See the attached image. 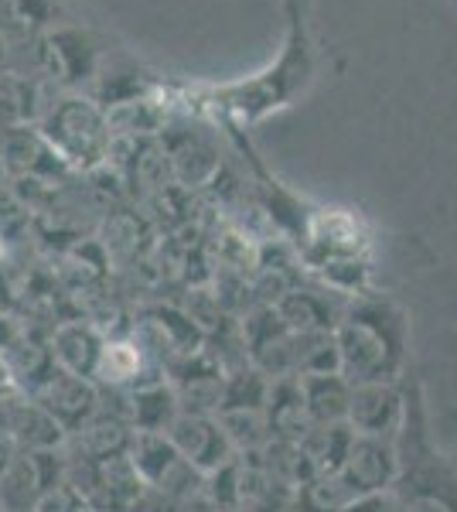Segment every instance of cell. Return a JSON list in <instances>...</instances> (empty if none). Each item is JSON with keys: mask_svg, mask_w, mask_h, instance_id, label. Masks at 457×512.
I'll list each match as a JSON object with an SVG mask.
<instances>
[{"mask_svg": "<svg viewBox=\"0 0 457 512\" xmlns=\"http://www.w3.org/2000/svg\"><path fill=\"white\" fill-rule=\"evenodd\" d=\"M318 72V52L307 28V14H287L284 41L270 65L232 82H178L168 93L226 130H246L280 113L307 93Z\"/></svg>", "mask_w": 457, "mask_h": 512, "instance_id": "6da1fadb", "label": "cell"}, {"mask_svg": "<svg viewBox=\"0 0 457 512\" xmlns=\"http://www.w3.org/2000/svg\"><path fill=\"white\" fill-rule=\"evenodd\" d=\"M410 321L403 308L379 294H355L335 325L338 373L352 386L396 383L403 376Z\"/></svg>", "mask_w": 457, "mask_h": 512, "instance_id": "7a4b0ae2", "label": "cell"}, {"mask_svg": "<svg viewBox=\"0 0 457 512\" xmlns=\"http://www.w3.org/2000/svg\"><path fill=\"white\" fill-rule=\"evenodd\" d=\"M38 137L62 164L93 171L110 158V113L86 96H65L41 117Z\"/></svg>", "mask_w": 457, "mask_h": 512, "instance_id": "3957f363", "label": "cell"}, {"mask_svg": "<svg viewBox=\"0 0 457 512\" xmlns=\"http://www.w3.org/2000/svg\"><path fill=\"white\" fill-rule=\"evenodd\" d=\"M130 461H134L140 482L147 489L174 495V499H195L205 495V478L195 465L171 444L168 434H137L130 444Z\"/></svg>", "mask_w": 457, "mask_h": 512, "instance_id": "277c9868", "label": "cell"}, {"mask_svg": "<svg viewBox=\"0 0 457 512\" xmlns=\"http://www.w3.org/2000/svg\"><path fill=\"white\" fill-rule=\"evenodd\" d=\"M24 393L62 427L65 437L82 431V427L99 414V386L93 379L65 373L55 362H52V369H48L45 376H38Z\"/></svg>", "mask_w": 457, "mask_h": 512, "instance_id": "5b68a950", "label": "cell"}, {"mask_svg": "<svg viewBox=\"0 0 457 512\" xmlns=\"http://www.w3.org/2000/svg\"><path fill=\"white\" fill-rule=\"evenodd\" d=\"M403 472V458L396 441H379V437L355 434L352 448L345 454V465L338 468V478L348 485L355 499H369V495H386L396 489Z\"/></svg>", "mask_w": 457, "mask_h": 512, "instance_id": "8992f818", "label": "cell"}, {"mask_svg": "<svg viewBox=\"0 0 457 512\" xmlns=\"http://www.w3.org/2000/svg\"><path fill=\"white\" fill-rule=\"evenodd\" d=\"M345 424L362 437L400 441L406 424V396L396 383H365L352 386Z\"/></svg>", "mask_w": 457, "mask_h": 512, "instance_id": "52a82bcc", "label": "cell"}, {"mask_svg": "<svg viewBox=\"0 0 457 512\" xmlns=\"http://www.w3.org/2000/svg\"><path fill=\"white\" fill-rule=\"evenodd\" d=\"M243 352L249 366L270 379L294 376V332L277 308H260L243 321Z\"/></svg>", "mask_w": 457, "mask_h": 512, "instance_id": "ba28073f", "label": "cell"}, {"mask_svg": "<svg viewBox=\"0 0 457 512\" xmlns=\"http://www.w3.org/2000/svg\"><path fill=\"white\" fill-rule=\"evenodd\" d=\"M168 437L174 448L185 454L202 475L219 472V468H226L229 461L236 458V448L229 444L219 417H212V414H181L171 424Z\"/></svg>", "mask_w": 457, "mask_h": 512, "instance_id": "9c48e42d", "label": "cell"}, {"mask_svg": "<svg viewBox=\"0 0 457 512\" xmlns=\"http://www.w3.org/2000/svg\"><path fill=\"white\" fill-rule=\"evenodd\" d=\"M103 349H106V338L99 335V328L86 325V321H65V325L55 328L52 335V359L55 366H62L65 373L82 376V379H93L99 373V362H103Z\"/></svg>", "mask_w": 457, "mask_h": 512, "instance_id": "30bf717a", "label": "cell"}, {"mask_svg": "<svg viewBox=\"0 0 457 512\" xmlns=\"http://www.w3.org/2000/svg\"><path fill=\"white\" fill-rule=\"evenodd\" d=\"M267 427H270V441H287V444H301L307 434H311V417H307L304 396H301V383L297 376H284L270 383V396H267Z\"/></svg>", "mask_w": 457, "mask_h": 512, "instance_id": "8fae6325", "label": "cell"}, {"mask_svg": "<svg viewBox=\"0 0 457 512\" xmlns=\"http://www.w3.org/2000/svg\"><path fill=\"white\" fill-rule=\"evenodd\" d=\"M301 383V396L307 417L314 427L328 424H345L348 417V400H352V383L342 373H314V376H297Z\"/></svg>", "mask_w": 457, "mask_h": 512, "instance_id": "7c38bea8", "label": "cell"}, {"mask_svg": "<svg viewBox=\"0 0 457 512\" xmlns=\"http://www.w3.org/2000/svg\"><path fill=\"white\" fill-rule=\"evenodd\" d=\"M178 417L181 403L168 379H157V383L130 390V427L137 434H168Z\"/></svg>", "mask_w": 457, "mask_h": 512, "instance_id": "4fadbf2b", "label": "cell"}, {"mask_svg": "<svg viewBox=\"0 0 457 512\" xmlns=\"http://www.w3.org/2000/svg\"><path fill=\"white\" fill-rule=\"evenodd\" d=\"M277 315L294 335L307 332H335L345 308H331V301L321 291H287L277 304Z\"/></svg>", "mask_w": 457, "mask_h": 512, "instance_id": "5bb4252c", "label": "cell"}, {"mask_svg": "<svg viewBox=\"0 0 457 512\" xmlns=\"http://www.w3.org/2000/svg\"><path fill=\"white\" fill-rule=\"evenodd\" d=\"M38 499H41V485H38L35 461H31L28 451H18L14 465L0 478V502H4L7 512H28L38 506Z\"/></svg>", "mask_w": 457, "mask_h": 512, "instance_id": "9a60e30c", "label": "cell"}, {"mask_svg": "<svg viewBox=\"0 0 457 512\" xmlns=\"http://www.w3.org/2000/svg\"><path fill=\"white\" fill-rule=\"evenodd\" d=\"M219 424L236 454H253L270 444V427L263 410H219Z\"/></svg>", "mask_w": 457, "mask_h": 512, "instance_id": "2e32d148", "label": "cell"}, {"mask_svg": "<svg viewBox=\"0 0 457 512\" xmlns=\"http://www.w3.org/2000/svg\"><path fill=\"white\" fill-rule=\"evenodd\" d=\"M396 495V506L400 512H457V502L447 499L444 492L430 489V485H417L410 495L393 492Z\"/></svg>", "mask_w": 457, "mask_h": 512, "instance_id": "e0dca14e", "label": "cell"}, {"mask_svg": "<svg viewBox=\"0 0 457 512\" xmlns=\"http://www.w3.org/2000/svg\"><path fill=\"white\" fill-rule=\"evenodd\" d=\"M35 512H89V502L82 499V492L65 478L62 485H55V489H48L41 495Z\"/></svg>", "mask_w": 457, "mask_h": 512, "instance_id": "ac0fdd59", "label": "cell"}, {"mask_svg": "<svg viewBox=\"0 0 457 512\" xmlns=\"http://www.w3.org/2000/svg\"><path fill=\"white\" fill-rule=\"evenodd\" d=\"M181 512H226V509L215 506L209 495H195V499H185V502H181Z\"/></svg>", "mask_w": 457, "mask_h": 512, "instance_id": "d6986e66", "label": "cell"}, {"mask_svg": "<svg viewBox=\"0 0 457 512\" xmlns=\"http://www.w3.org/2000/svg\"><path fill=\"white\" fill-rule=\"evenodd\" d=\"M14 458H18V444L7 441V437H0V478L7 475V468L14 465Z\"/></svg>", "mask_w": 457, "mask_h": 512, "instance_id": "ffe728a7", "label": "cell"}, {"mask_svg": "<svg viewBox=\"0 0 457 512\" xmlns=\"http://www.w3.org/2000/svg\"><path fill=\"white\" fill-rule=\"evenodd\" d=\"M284 4V18L287 14H307L311 11V0H280Z\"/></svg>", "mask_w": 457, "mask_h": 512, "instance_id": "44dd1931", "label": "cell"}, {"mask_svg": "<svg viewBox=\"0 0 457 512\" xmlns=\"http://www.w3.org/2000/svg\"><path fill=\"white\" fill-rule=\"evenodd\" d=\"M270 512H301L294 506V502H284V506H277V509H270Z\"/></svg>", "mask_w": 457, "mask_h": 512, "instance_id": "7402d4cb", "label": "cell"}, {"mask_svg": "<svg viewBox=\"0 0 457 512\" xmlns=\"http://www.w3.org/2000/svg\"><path fill=\"white\" fill-rule=\"evenodd\" d=\"M0 59H4V35H0Z\"/></svg>", "mask_w": 457, "mask_h": 512, "instance_id": "603a6c76", "label": "cell"}, {"mask_svg": "<svg viewBox=\"0 0 457 512\" xmlns=\"http://www.w3.org/2000/svg\"><path fill=\"white\" fill-rule=\"evenodd\" d=\"M342 512H359V509H355V502H352V506H348V509H342Z\"/></svg>", "mask_w": 457, "mask_h": 512, "instance_id": "cb8c5ba5", "label": "cell"}, {"mask_svg": "<svg viewBox=\"0 0 457 512\" xmlns=\"http://www.w3.org/2000/svg\"><path fill=\"white\" fill-rule=\"evenodd\" d=\"M0 260H4V246H0Z\"/></svg>", "mask_w": 457, "mask_h": 512, "instance_id": "d4e9b609", "label": "cell"}, {"mask_svg": "<svg viewBox=\"0 0 457 512\" xmlns=\"http://www.w3.org/2000/svg\"><path fill=\"white\" fill-rule=\"evenodd\" d=\"M0 512H7V509H4V502H0Z\"/></svg>", "mask_w": 457, "mask_h": 512, "instance_id": "484cf974", "label": "cell"}, {"mask_svg": "<svg viewBox=\"0 0 457 512\" xmlns=\"http://www.w3.org/2000/svg\"><path fill=\"white\" fill-rule=\"evenodd\" d=\"M451 4H454V7H457V0H451Z\"/></svg>", "mask_w": 457, "mask_h": 512, "instance_id": "4316f807", "label": "cell"}, {"mask_svg": "<svg viewBox=\"0 0 457 512\" xmlns=\"http://www.w3.org/2000/svg\"><path fill=\"white\" fill-rule=\"evenodd\" d=\"M28 512H35V509H28Z\"/></svg>", "mask_w": 457, "mask_h": 512, "instance_id": "83f0119b", "label": "cell"}]
</instances>
